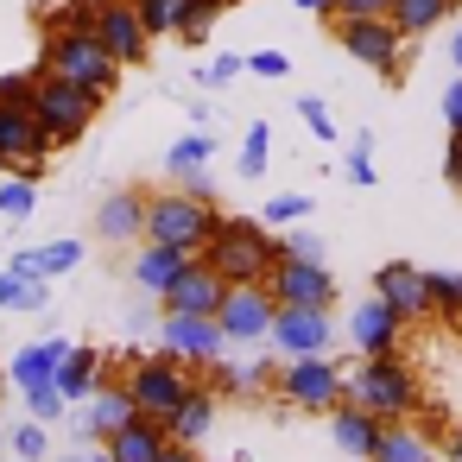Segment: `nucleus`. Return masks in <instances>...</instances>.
<instances>
[{"instance_id":"nucleus-15","label":"nucleus","mask_w":462,"mask_h":462,"mask_svg":"<svg viewBox=\"0 0 462 462\" xmlns=\"http://www.w3.org/2000/svg\"><path fill=\"white\" fill-rule=\"evenodd\" d=\"M222 298H228V279L197 254V260L165 285V298H159V304H165V310H184V317H216V304H222Z\"/></svg>"},{"instance_id":"nucleus-51","label":"nucleus","mask_w":462,"mask_h":462,"mask_svg":"<svg viewBox=\"0 0 462 462\" xmlns=\"http://www.w3.org/2000/svg\"><path fill=\"white\" fill-rule=\"evenodd\" d=\"M0 304H7V310L20 304V279H14V273H0Z\"/></svg>"},{"instance_id":"nucleus-22","label":"nucleus","mask_w":462,"mask_h":462,"mask_svg":"<svg viewBox=\"0 0 462 462\" xmlns=\"http://www.w3.org/2000/svg\"><path fill=\"white\" fill-rule=\"evenodd\" d=\"M190 260H197V254H184V247L146 241V247H140V260H134V285H140V291H152V298H165V285H171Z\"/></svg>"},{"instance_id":"nucleus-41","label":"nucleus","mask_w":462,"mask_h":462,"mask_svg":"<svg viewBox=\"0 0 462 462\" xmlns=\"http://www.w3.org/2000/svg\"><path fill=\"white\" fill-rule=\"evenodd\" d=\"M336 20H393V0H336Z\"/></svg>"},{"instance_id":"nucleus-28","label":"nucleus","mask_w":462,"mask_h":462,"mask_svg":"<svg viewBox=\"0 0 462 462\" xmlns=\"http://www.w3.org/2000/svg\"><path fill=\"white\" fill-rule=\"evenodd\" d=\"M424 285H430V317L456 323L462 317V273H424Z\"/></svg>"},{"instance_id":"nucleus-55","label":"nucleus","mask_w":462,"mask_h":462,"mask_svg":"<svg viewBox=\"0 0 462 462\" xmlns=\"http://www.w3.org/2000/svg\"><path fill=\"white\" fill-rule=\"evenodd\" d=\"M89 462H115V456H108V449H102V456H89Z\"/></svg>"},{"instance_id":"nucleus-54","label":"nucleus","mask_w":462,"mask_h":462,"mask_svg":"<svg viewBox=\"0 0 462 462\" xmlns=\"http://www.w3.org/2000/svg\"><path fill=\"white\" fill-rule=\"evenodd\" d=\"M449 58H456V64H462V32H456V39H449Z\"/></svg>"},{"instance_id":"nucleus-11","label":"nucleus","mask_w":462,"mask_h":462,"mask_svg":"<svg viewBox=\"0 0 462 462\" xmlns=\"http://www.w3.org/2000/svg\"><path fill=\"white\" fill-rule=\"evenodd\" d=\"M273 317H279V298L266 285H228V298L216 304V323L228 342H260L273 336Z\"/></svg>"},{"instance_id":"nucleus-24","label":"nucleus","mask_w":462,"mask_h":462,"mask_svg":"<svg viewBox=\"0 0 462 462\" xmlns=\"http://www.w3.org/2000/svg\"><path fill=\"white\" fill-rule=\"evenodd\" d=\"M102 380H108V355H102V348H70V355L58 361V393H64L70 405L89 399Z\"/></svg>"},{"instance_id":"nucleus-49","label":"nucleus","mask_w":462,"mask_h":462,"mask_svg":"<svg viewBox=\"0 0 462 462\" xmlns=\"http://www.w3.org/2000/svg\"><path fill=\"white\" fill-rule=\"evenodd\" d=\"M285 254H298V260H323V241H317V235H291Z\"/></svg>"},{"instance_id":"nucleus-57","label":"nucleus","mask_w":462,"mask_h":462,"mask_svg":"<svg viewBox=\"0 0 462 462\" xmlns=\"http://www.w3.org/2000/svg\"><path fill=\"white\" fill-rule=\"evenodd\" d=\"M228 7H241V0H228Z\"/></svg>"},{"instance_id":"nucleus-36","label":"nucleus","mask_w":462,"mask_h":462,"mask_svg":"<svg viewBox=\"0 0 462 462\" xmlns=\"http://www.w3.org/2000/svg\"><path fill=\"white\" fill-rule=\"evenodd\" d=\"M77 260H83V241H51V247H39V273H45V279L70 273Z\"/></svg>"},{"instance_id":"nucleus-43","label":"nucleus","mask_w":462,"mask_h":462,"mask_svg":"<svg viewBox=\"0 0 462 462\" xmlns=\"http://www.w3.org/2000/svg\"><path fill=\"white\" fill-rule=\"evenodd\" d=\"M247 70H254V77H266V83H279V77H291V58H285V51H254V58H247Z\"/></svg>"},{"instance_id":"nucleus-4","label":"nucleus","mask_w":462,"mask_h":462,"mask_svg":"<svg viewBox=\"0 0 462 462\" xmlns=\"http://www.w3.org/2000/svg\"><path fill=\"white\" fill-rule=\"evenodd\" d=\"M216 203L190 197V190H159L146 197V241H165V247H184V254H203L209 235H216Z\"/></svg>"},{"instance_id":"nucleus-29","label":"nucleus","mask_w":462,"mask_h":462,"mask_svg":"<svg viewBox=\"0 0 462 462\" xmlns=\"http://www.w3.org/2000/svg\"><path fill=\"white\" fill-rule=\"evenodd\" d=\"M228 14V0H190V7H184V26H178V39L184 45H203L209 39V26Z\"/></svg>"},{"instance_id":"nucleus-50","label":"nucleus","mask_w":462,"mask_h":462,"mask_svg":"<svg viewBox=\"0 0 462 462\" xmlns=\"http://www.w3.org/2000/svg\"><path fill=\"white\" fill-rule=\"evenodd\" d=\"M159 462H203V456H197L190 443H165V456H159Z\"/></svg>"},{"instance_id":"nucleus-3","label":"nucleus","mask_w":462,"mask_h":462,"mask_svg":"<svg viewBox=\"0 0 462 462\" xmlns=\"http://www.w3.org/2000/svg\"><path fill=\"white\" fill-rule=\"evenodd\" d=\"M39 77H64V83L96 89V96H115L121 64L108 58V45H102L96 32H51L45 51H39Z\"/></svg>"},{"instance_id":"nucleus-6","label":"nucleus","mask_w":462,"mask_h":462,"mask_svg":"<svg viewBox=\"0 0 462 462\" xmlns=\"http://www.w3.org/2000/svg\"><path fill=\"white\" fill-rule=\"evenodd\" d=\"M96 108H102V96H96V89L64 83V77H39V102H32V115L51 127V140H58V146L83 140V134H89V121H96Z\"/></svg>"},{"instance_id":"nucleus-26","label":"nucleus","mask_w":462,"mask_h":462,"mask_svg":"<svg viewBox=\"0 0 462 462\" xmlns=\"http://www.w3.org/2000/svg\"><path fill=\"white\" fill-rule=\"evenodd\" d=\"M374 462H437V449H430V437L418 430V424H386L380 430V449H374Z\"/></svg>"},{"instance_id":"nucleus-32","label":"nucleus","mask_w":462,"mask_h":462,"mask_svg":"<svg viewBox=\"0 0 462 462\" xmlns=\"http://www.w3.org/2000/svg\"><path fill=\"white\" fill-rule=\"evenodd\" d=\"M209 152H216L209 134H184V140L165 152V171H197V165H209Z\"/></svg>"},{"instance_id":"nucleus-53","label":"nucleus","mask_w":462,"mask_h":462,"mask_svg":"<svg viewBox=\"0 0 462 462\" xmlns=\"http://www.w3.org/2000/svg\"><path fill=\"white\" fill-rule=\"evenodd\" d=\"M449 456H456V462H462V424H456V430H449Z\"/></svg>"},{"instance_id":"nucleus-38","label":"nucleus","mask_w":462,"mask_h":462,"mask_svg":"<svg viewBox=\"0 0 462 462\" xmlns=\"http://www.w3.org/2000/svg\"><path fill=\"white\" fill-rule=\"evenodd\" d=\"M241 70H247V58H235V51H222V58L209 64V70H197V83H203V89H228V83H235Z\"/></svg>"},{"instance_id":"nucleus-9","label":"nucleus","mask_w":462,"mask_h":462,"mask_svg":"<svg viewBox=\"0 0 462 462\" xmlns=\"http://www.w3.org/2000/svg\"><path fill=\"white\" fill-rule=\"evenodd\" d=\"M336 39L355 64H367L374 77H399V51H405V32L393 20H336Z\"/></svg>"},{"instance_id":"nucleus-34","label":"nucleus","mask_w":462,"mask_h":462,"mask_svg":"<svg viewBox=\"0 0 462 462\" xmlns=\"http://www.w3.org/2000/svg\"><path fill=\"white\" fill-rule=\"evenodd\" d=\"M64 405H70V399L58 393V380H45V386H32V393H26V411H32L39 424H58V418H64Z\"/></svg>"},{"instance_id":"nucleus-37","label":"nucleus","mask_w":462,"mask_h":462,"mask_svg":"<svg viewBox=\"0 0 462 462\" xmlns=\"http://www.w3.org/2000/svg\"><path fill=\"white\" fill-rule=\"evenodd\" d=\"M0 102H14V108H32V102H39V70L0 77Z\"/></svg>"},{"instance_id":"nucleus-5","label":"nucleus","mask_w":462,"mask_h":462,"mask_svg":"<svg viewBox=\"0 0 462 462\" xmlns=\"http://www.w3.org/2000/svg\"><path fill=\"white\" fill-rule=\"evenodd\" d=\"M279 399L298 405V411H336L342 405V367L329 355H291L279 374H273Z\"/></svg>"},{"instance_id":"nucleus-8","label":"nucleus","mask_w":462,"mask_h":462,"mask_svg":"<svg viewBox=\"0 0 462 462\" xmlns=\"http://www.w3.org/2000/svg\"><path fill=\"white\" fill-rule=\"evenodd\" d=\"M197 380H190V361H178V355H152V361H134L127 367V393H134V405L146 411V418H171V405L190 393Z\"/></svg>"},{"instance_id":"nucleus-40","label":"nucleus","mask_w":462,"mask_h":462,"mask_svg":"<svg viewBox=\"0 0 462 462\" xmlns=\"http://www.w3.org/2000/svg\"><path fill=\"white\" fill-rule=\"evenodd\" d=\"M374 178H380V171H374V140L361 134V140H355V152H348V184H361V190H367Z\"/></svg>"},{"instance_id":"nucleus-31","label":"nucleus","mask_w":462,"mask_h":462,"mask_svg":"<svg viewBox=\"0 0 462 462\" xmlns=\"http://www.w3.org/2000/svg\"><path fill=\"white\" fill-rule=\"evenodd\" d=\"M266 159H273V127L254 121L247 140H241V178H266Z\"/></svg>"},{"instance_id":"nucleus-39","label":"nucleus","mask_w":462,"mask_h":462,"mask_svg":"<svg viewBox=\"0 0 462 462\" xmlns=\"http://www.w3.org/2000/svg\"><path fill=\"white\" fill-rule=\"evenodd\" d=\"M298 121H304L317 140H336V121H329V102H323V96H304V102H298Z\"/></svg>"},{"instance_id":"nucleus-45","label":"nucleus","mask_w":462,"mask_h":462,"mask_svg":"<svg viewBox=\"0 0 462 462\" xmlns=\"http://www.w3.org/2000/svg\"><path fill=\"white\" fill-rule=\"evenodd\" d=\"M7 273H14L20 285H32V279H45V273H39V247H26V254H14V266H7Z\"/></svg>"},{"instance_id":"nucleus-30","label":"nucleus","mask_w":462,"mask_h":462,"mask_svg":"<svg viewBox=\"0 0 462 462\" xmlns=\"http://www.w3.org/2000/svg\"><path fill=\"white\" fill-rule=\"evenodd\" d=\"M134 7H140L146 32H152V39H165V32H178V26H184V7H190V0H134Z\"/></svg>"},{"instance_id":"nucleus-48","label":"nucleus","mask_w":462,"mask_h":462,"mask_svg":"<svg viewBox=\"0 0 462 462\" xmlns=\"http://www.w3.org/2000/svg\"><path fill=\"white\" fill-rule=\"evenodd\" d=\"M443 178L462 190V134H449V152H443Z\"/></svg>"},{"instance_id":"nucleus-52","label":"nucleus","mask_w":462,"mask_h":462,"mask_svg":"<svg viewBox=\"0 0 462 462\" xmlns=\"http://www.w3.org/2000/svg\"><path fill=\"white\" fill-rule=\"evenodd\" d=\"M304 14H336V0H298Z\"/></svg>"},{"instance_id":"nucleus-2","label":"nucleus","mask_w":462,"mask_h":462,"mask_svg":"<svg viewBox=\"0 0 462 462\" xmlns=\"http://www.w3.org/2000/svg\"><path fill=\"white\" fill-rule=\"evenodd\" d=\"M342 399H355V405H367L374 418L399 424V418L418 411V374H411L399 355H361V367L342 374Z\"/></svg>"},{"instance_id":"nucleus-25","label":"nucleus","mask_w":462,"mask_h":462,"mask_svg":"<svg viewBox=\"0 0 462 462\" xmlns=\"http://www.w3.org/2000/svg\"><path fill=\"white\" fill-rule=\"evenodd\" d=\"M64 355H70V342H32V348H20V355H14V386L32 393V386L58 380V361H64Z\"/></svg>"},{"instance_id":"nucleus-14","label":"nucleus","mask_w":462,"mask_h":462,"mask_svg":"<svg viewBox=\"0 0 462 462\" xmlns=\"http://www.w3.org/2000/svg\"><path fill=\"white\" fill-rule=\"evenodd\" d=\"M273 342H279L285 361H291V355H329L336 323H329V310H317V304H279V317H273Z\"/></svg>"},{"instance_id":"nucleus-12","label":"nucleus","mask_w":462,"mask_h":462,"mask_svg":"<svg viewBox=\"0 0 462 462\" xmlns=\"http://www.w3.org/2000/svg\"><path fill=\"white\" fill-rule=\"evenodd\" d=\"M266 291H273L279 304H317V310H329V304H336V273H329L323 260H298V254H285V260L273 266Z\"/></svg>"},{"instance_id":"nucleus-44","label":"nucleus","mask_w":462,"mask_h":462,"mask_svg":"<svg viewBox=\"0 0 462 462\" xmlns=\"http://www.w3.org/2000/svg\"><path fill=\"white\" fill-rule=\"evenodd\" d=\"M171 178H178V190H190V197H203V203L216 197V190H209V171H203V165H197V171H171Z\"/></svg>"},{"instance_id":"nucleus-58","label":"nucleus","mask_w":462,"mask_h":462,"mask_svg":"<svg viewBox=\"0 0 462 462\" xmlns=\"http://www.w3.org/2000/svg\"><path fill=\"white\" fill-rule=\"evenodd\" d=\"M456 329H462V317H456Z\"/></svg>"},{"instance_id":"nucleus-59","label":"nucleus","mask_w":462,"mask_h":462,"mask_svg":"<svg viewBox=\"0 0 462 462\" xmlns=\"http://www.w3.org/2000/svg\"><path fill=\"white\" fill-rule=\"evenodd\" d=\"M14 462H20V456H14Z\"/></svg>"},{"instance_id":"nucleus-27","label":"nucleus","mask_w":462,"mask_h":462,"mask_svg":"<svg viewBox=\"0 0 462 462\" xmlns=\"http://www.w3.org/2000/svg\"><path fill=\"white\" fill-rule=\"evenodd\" d=\"M449 7H456V0H393V26H399L405 39H418V32H430L437 20H449Z\"/></svg>"},{"instance_id":"nucleus-56","label":"nucleus","mask_w":462,"mask_h":462,"mask_svg":"<svg viewBox=\"0 0 462 462\" xmlns=\"http://www.w3.org/2000/svg\"><path fill=\"white\" fill-rule=\"evenodd\" d=\"M64 462H89V456H64Z\"/></svg>"},{"instance_id":"nucleus-10","label":"nucleus","mask_w":462,"mask_h":462,"mask_svg":"<svg viewBox=\"0 0 462 462\" xmlns=\"http://www.w3.org/2000/svg\"><path fill=\"white\" fill-rule=\"evenodd\" d=\"M96 39L108 45V58L121 70L127 64H146V51H152V32H146V20H140L134 0H96Z\"/></svg>"},{"instance_id":"nucleus-18","label":"nucleus","mask_w":462,"mask_h":462,"mask_svg":"<svg viewBox=\"0 0 462 462\" xmlns=\"http://www.w3.org/2000/svg\"><path fill=\"white\" fill-rule=\"evenodd\" d=\"M348 336H355V348H361V355H399L405 323H399V310H393L386 298H367V304L348 317Z\"/></svg>"},{"instance_id":"nucleus-17","label":"nucleus","mask_w":462,"mask_h":462,"mask_svg":"<svg viewBox=\"0 0 462 462\" xmlns=\"http://www.w3.org/2000/svg\"><path fill=\"white\" fill-rule=\"evenodd\" d=\"M89 411H83V424H77V437H108V430H121V424H134L140 418V405H134V393H127V380H102L89 399H83Z\"/></svg>"},{"instance_id":"nucleus-21","label":"nucleus","mask_w":462,"mask_h":462,"mask_svg":"<svg viewBox=\"0 0 462 462\" xmlns=\"http://www.w3.org/2000/svg\"><path fill=\"white\" fill-rule=\"evenodd\" d=\"M96 235H102V241H140V235H146V197H140V190H115V197L96 209Z\"/></svg>"},{"instance_id":"nucleus-19","label":"nucleus","mask_w":462,"mask_h":462,"mask_svg":"<svg viewBox=\"0 0 462 462\" xmlns=\"http://www.w3.org/2000/svg\"><path fill=\"white\" fill-rule=\"evenodd\" d=\"M380 430H386V418H374V411H367V405H355V399H342V405H336V418H329L336 449H342V456H355V462H374Z\"/></svg>"},{"instance_id":"nucleus-46","label":"nucleus","mask_w":462,"mask_h":462,"mask_svg":"<svg viewBox=\"0 0 462 462\" xmlns=\"http://www.w3.org/2000/svg\"><path fill=\"white\" fill-rule=\"evenodd\" d=\"M443 121H449V134H462V77L443 89Z\"/></svg>"},{"instance_id":"nucleus-13","label":"nucleus","mask_w":462,"mask_h":462,"mask_svg":"<svg viewBox=\"0 0 462 462\" xmlns=\"http://www.w3.org/2000/svg\"><path fill=\"white\" fill-rule=\"evenodd\" d=\"M159 342H165V355H178V361H190V367H209V361H222V348H228V336H222L216 317H184V310H165Z\"/></svg>"},{"instance_id":"nucleus-7","label":"nucleus","mask_w":462,"mask_h":462,"mask_svg":"<svg viewBox=\"0 0 462 462\" xmlns=\"http://www.w3.org/2000/svg\"><path fill=\"white\" fill-rule=\"evenodd\" d=\"M58 152V140H51V127L32 115V108H14V102H0V165H14L20 178H32L39 184V171H45V159Z\"/></svg>"},{"instance_id":"nucleus-33","label":"nucleus","mask_w":462,"mask_h":462,"mask_svg":"<svg viewBox=\"0 0 462 462\" xmlns=\"http://www.w3.org/2000/svg\"><path fill=\"white\" fill-rule=\"evenodd\" d=\"M32 209H39V184H32V178H14V184H0V216L26 222Z\"/></svg>"},{"instance_id":"nucleus-42","label":"nucleus","mask_w":462,"mask_h":462,"mask_svg":"<svg viewBox=\"0 0 462 462\" xmlns=\"http://www.w3.org/2000/svg\"><path fill=\"white\" fill-rule=\"evenodd\" d=\"M298 216H310V197L285 190V197H273V203H266V216H260V222H298Z\"/></svg>"},{"instance_id":"nucleus-23","label":"nucleus","mask_w":462,"mask_h":462,"mask_svg":"<svg viewBox=\"0 0 462 462\" xmlns=\"http://www.w3.org/2000/svg\"><path fill=\"white\" fill-rule=\"evenodd\" d=\"M165 430H171V443H197V437H209V430H216V386H190V393L171 405Z\"/></svg>"},{"instance_id":"nucleus-20","label":"nucleus","mask_w":462,"mask_h":462,"mask_svg":"<svg viewBox=\"0 0 462 462\" xmlns=\"http://www.w3.org/2000/svg\"><path fill=\"white\" fill-rule=\"evenodd\" d=\"M108 443V456L115 462H159L165 456V443H171V430H165V418H134V424H121V430H108L102 437Z\"/></svg>"},{"instance_id":"nucleus-1","label":"nucleus","mask_w":462,"mask_h":462,"mask_svg":"<svg viewBox=\"0 0 462 462\" xmlns=\"http://www.w3.org/2000/svg\"><path fill=\"white\" fill-rule=\"evenodd\" d=\"M203 260H209L228 285H266L273 266L285 260V241H273L266 222H254V216H216V235H209Z\"/></svg>"},{"instance_id":"nucleus-16","label":"nucleus","mask_w":462,"mask_h":462,"mask_svg":"<svg viewBox=\"0 0 462 462\" xmlns=\"http://www.w3.org/2000/svg\"><path fill=\"white\" fill-rule=\"evenodd\" d=\"M374 298H386V304L399 310V323H418V317H430V285H424V273H418L411 260H393V266H380V273H374Z\"/></svg>"},{"instance_id":"nucleus-47","label":"nucleus","mask_w":462,"mask_h":462,"mask_svg":"<svg viewBox=\"0 0 462 462\" xmlns=\"http://www.w3.org/2000/svg\"><path fill=\"white\" fill-rule=\"evenodd\" d=\"M45 298H51V285L32 279V285H20V304H14V310H45Z\"/></svg>"},{"instance_id":"nucleus-35","label":"nucleus","mask_w":462,"mask_h":462,"mask_svg":"<svg viewBox=\"0 0 462 462\" xmlns=\"http://www.w3.org/2000/svg\"><path fill=\"white\" fill-rule=\"evenodd\" d=\"M14 456H20V462H45V456H51V437H45L39 418H32V424H14Z\"/></svg>"}]
</instances>
